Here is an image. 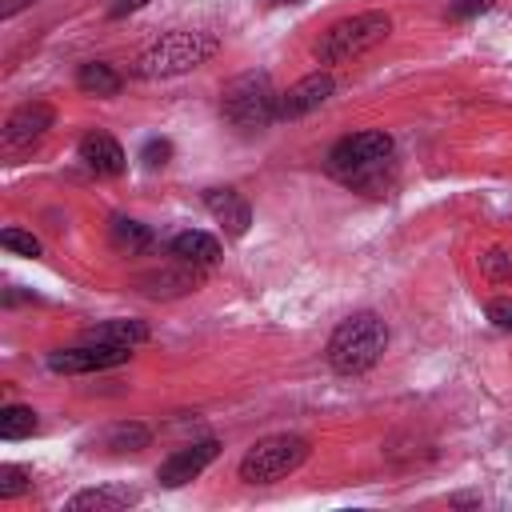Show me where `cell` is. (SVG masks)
<instances>
[{
    "label": "cell",
    "mask_w": 512,
    "mask_h": 512,
    "mask_svg": "<svg viewBox=\"0 0 512 512\" xmlns=\"http://www.w3.org/2000/svg\"><path fill=\"white\" fill-rule=\"evenodd\" d=\"M204 208L212 212V220L224 228V236H232V240H240L244 232H248V224H252V208H248V200L236 192V188H208L204 192Z\"/></svg>",
    "instance_id": "7c38bea8"
},
{
    "label": "cell",
    "mask_w": 512,
    "mask_h": 512,
    "mask_svg": "<svg viewBox=\"0 0 512 512\" xmlns=\"http://www.w3.org/2000/svg\"><path fill=\"white\" fill-rule=\"evenodd\" d=\"M220 52V40L212 32H188V28H176V32H164L160 40H152L140 56H136V76L140 80H168V76H184L200 64H208L212 56Z\"/></svg>",
    "instance_id": "3957f363"
},
{
    "label": "cell",
    "mask_w": 512,
    "mask_h": 512,
    "mask_svg": "<svg viewBox=\"0 0 512 512\" xmlns=\"http://www.w3.org/2000/svg\"><path fill=\"white\" fill-rule=\"evenodd\" d=\"M384 348H388V324L376 312H352L332 328L324 360L340 376H360L384 356Z\"/></svg>",
    "instance_id": "7a4b0ae2"
},
{
    "label": "cell",
    "mask_w": 512,
    "mask_h": 512,
    "mask_svg": "<svg viewBox=\"0 0 512 512\" xmlns=\"http://www.w3.org/2000/svg\"><path fill=\"white\" fill-rule=\"evenodd\" d=\"M112 248L120 256H140V252L152 248V228L132 220V216H116L112 220Z\"/></svg>",
    "instance_id": "ac0fdd59"
},
{
    "label": "cell",
    "mask_w": 512,
    "mask_h": 512,
    "mask_svg": "<svg viewBox=\"0 0 512 512\" xmlns=\"http://www.w3.org/2000/svg\"><path fill=\"white\" fill-rule=\"evenodd\" d=\"M120 84H124L120 72L112 64H104V60H88V64L76 68V88L88 92V96H116Z\"/></svg>",
    "instance_id": "e0dca14e"
},
{
    "label": "cell",
    "mask_w": 512,
    "mask_h": 512,
    "mask_svg": "<svg viewBox=\"0 0 512 512\" xmlns=\"http://www.w3.org/2000/svg\"><path fill=\"white\" fill-rule=\"evenodd\" d=\"M140 504V492L128 484H100V488H84L68 500V512H124Z\"/></svg>",
    "instance_id": "9a60e30c"
},
{
    "label": "cell",
    "mask_w": 512,
    "mask_h": 512,
    "mask_svg": "<svg viewBox=\"0 0 512 512\" xmlns=\"http://www.w3.org/2000/svg\"><path fill=\"white\" fill-rule=\"evenodd\" d=\"M216 456H220V440L184 444V448H176V452L156 468V480H160V488H184V484L196 480Z\"/></svg>",
    "instance_id": "9c48e42d"
},
{
    "label": "cell",
    "mask_w": 512,
    "mask_h": 512,
    "mask_svg": "<svg viewBox=\"0 0 512 512\" xmlns=\"http://www.w3.org/2000/svg\"><path fill=\"white\" fill-rule=\"evenodd\" d=\"M220 112H224V120L236 132L256 136V132L272 128L280 120V92H276V84H272L268 72H256L252 68V72H240L236 80L224 84Z\"/></svg>",
    "instance_id": "277c9868"
},
{
    "label": "cell",
    "mask_w": 512,
    "mask_h": 512,
    "mask_svg": "<svg viewBox=\"0 0 512 512\" xmlns=\"http://www.w3.org/2000/svg\"><path fill=\"white\" fill-rule=\"evenodd\" d=\"M312 452V440L300 432H276L256 440L244 456H240V480L244 484H276L284 476H292Z\"/></svg>",
    "instance_id": "8992f818"
},
{
    "label": "cell",
    "mask_w": 512,
    "mask_h": 512,
    "mask_svg": "<svg viewBox=\"0 0 512 512\" xmlns=\"http://www.w3.org/2000/svg\"><path fill=\"white\" fill-rule=\"evenodd\" d=\"M488 320L496 324V328H504V332H512V300H488Z\"/></svg>",
    "instance_id": "484cf974"
},
{
    "label": "cell",
    "mask_w": 512,
    "mask_h": 512,
    "mask_svg": "<svg viewBox=\"0 0 512 512\" xmlns=\"http://www.w3.org/2000/svg\"><path fill=\"white\" fill-rule=\"evenodd\" d=\"M196 284H200V272L188 268V264H180V260H172V264H164V268H152V272H140V276H136V288H140L144 296H152V300L184 296V292H192Z\"/></svg>",
    "instance_id": "8fae6325"
},
{
    "label": "cell",
    "mask_w": 512,
    "mask_h": 512,
    "mask_svg": "<svg viewBox=\"0 0 512 512\" xmlns=\"http://www.w3.org/2000/svg\"><path fill=\"white\" fill-rule=\"evenodd\" d=\"M144 4H152V0H108V16L116 20V16H128V12H140Z\"/></svg>",
    "instance_id": "4316f807"
},
{
    "label": "cell",
    "mask_w": 512,
    "mask_h": 512,
    "mask_svg": "<svg viewBox=\"0 0 512 512\" xmlns=\"http://www.w3.org/2000/svg\"><path fill=\"white\" fill-rule=\"evenodd\" d=\"M332 92H336L332 72H308L304 80H296L292 88L280 92V120H300V116L316 112Z\"/></svg>",
    "instance_id": "30bf717a"
},
{
    "label": "cell",
    "mask_w": 512,
    "mask_h": 512,
    "mask_svg": "<svg viewBox=\"0 0 512 512\" xmlns=\"http://www.w3.org/2000/svg\"><path fill=\"white\" fill-rule=\"evenodd\" d=\"M480 268H484L488 280H512V256L504 248H488L480 256Z\"/></svg>",
    "instance_id": "603a6c76"
},
{
    "label": "cell",
    "mask_w": 512,
    "mask_h": 512,
    "mask_svg": "<svg viewBox=\"0 0 512 512\" xmlns=\"http://www.w3.org/2000/svg\"><path fill=\"white\" fill-rule=\"evenodd\" d=\"M168 156H172V144H168V140H148V144L140 148V160H144L148 168H160V164H168Z\"/></svg>",
    "instance_id": "d4e9b609"
},
{
    "label": "cell",
    "mask_w": 512,
    "mask_h": 512,
    "mask_svg": "<svg viewBox=\"0 0 512 512\" xmlns=\"http://www.w3.org/2000/svg\"><path fill=\"white\" fill-rule=\"evenodd\" d=\"M268 4H300V0H268Z\"/></svg>",
    "instance_id": "f1b7e54d"
},
{
    "label": "cell",
    "mask_w": 512,
    "mask_h": 512,
    "mask_svg": "<svg viewBox=\"0 0 512 512\" xmlns=\"http://www.w3.org/2000/svg\"><path fill=\"white\" fill-rule=\"evenodd\" d=\"M392 32V16L380 12V8H368V12H356V16H344L336 24H328L316 40V60L320 64H348L356 56H364L368 48L384 44Z\"/></svg>",
    "instance_id": "5b68a950"
},
{
    "label": "cell",
    "mask_w": 512,
    "mask_h": 512,
    "mask_svg": "<svg viewBox=\"0 0 512 512\" xmlns=\"http://www.w3.org/2000/svg\"><path fill=\"white\" fill-rule=\"evenodd\" d=\"M56 124V112L52 104L44 100H32V104H20L8 120H4V132H0V144L4 152H20V148H32L48 128Z\"/></svg>",
    "instance_id": "ba28073f"
},
{
    "label": "cell",
    "mask_w": 512,
    "mask_h": 512,
    "mask_svg": "<svg viewBox=\"0 0 512 512\" xmlns=\"http://www.w3.org/2000/svg\"><path fill=\"white\" fill-rule=\"evenodd\" d=\"M36 432V412L28 404H4L0 408V436L4 440H24Z\"/></svg>",
    "instance_id": "ffe728a7"
},
{
    "label": "cell",
    "mask_w": 512,
    "mask_h": 512,
    "mask_svg": "<svg viewBox=\"0 0 512 512\" xmlns=\"http://www.w3.org/2000/svg\"><path fill=\"white\" fill-rule=\"evenodd\" d=\"M28 488H32L28 468H20V464H0V500H16V496H24Z\"/></svg>",
    "instance_id": "44dd1931"
},
{
    "label": "cell",
    "mask_w": 512,
    "mask_h": 512,
    "mask_svg": "<svg viewBox=\"0 0 512 512\" xmlns=\"http://www.w3.org/2000/svg\"><path fill=\"white\" fill-rule=\"evenodd\" d=\"M168 256L188 264V268H196V272H208V268L220 264V240L200 232V228H188V232H176L168 240Z\"/></svg>",
    "instance_id": "4fadbf2b"
},
{
    "label": "cell",
    "mask_w": 512,
    "mask_h": 512,
    "mask_svg": "<svg viewBox=\"0 0 512 512\" xmlns=\"http://www.w3.org/2000/svg\"><path fill=\"white\" fill-rule=\"evenodd\" d=\"M148 440H152V432H148V424H136V420H124V424H112L108 428V436H104V444L112 448V452H140V448H148Z\"/></svg>",
    "instance_id": "d6986e66"
},
{
    "label": "cell",
    "mask_w": 512,
    "mask_h": 512,
    "mask_svg": "<svg viewBox=\"0 0 512 512\" xmlns=\"http://www.w3.org/2000/svg\"><path fill=\"white\" fill-rule=\"evenodd\" d=\"M84 340H92V344H112V348H136V344L148 340V324H144V320H104V324L88 328Z\"/></svg>",
    "instance_id": "2e32d148"
},
{
    "label": "cell",
    "mask_w": 512,
    "mask_h": 512,
    "mask_svg": "<svg viewBox=\"0 0 512 512\" xmlns=\"http://www.w3.org/2000/svg\"><path fill=\"white\" fill-rule=\"evenodd\" d=\"M132 356V348H112V344H76V348H56L48 356V368L52 372H64V376H88V372H104V368H116Z\"/></svg>",
    "instance_id": "52a82bcc"
},
{
    "label": "cell",
    "mask_w": 512,
    "mask_h": 512,
    "mask_svg": "<svg viewBox=\"0 0 512 512\" xmlns=\"http://www.w3.org/2000/svg\"><path fill=\"white\" fill-rule=\"evenodd\" d=\"M28 4H32V0H4V4H0V16L8 20V16H16V12H20V8H28Z\"/></svg>",
    "instance_id": "83f0119b"
},
{
    "label": "cell",
    "mask_w": 512,
    "mask_h": 512,
    "mask_svg": "<svg viewBox=\"0 0 512 512\" xmlns=\"http://www.w3.org/2000/svg\"><path fill=\"white\" fill-rule=\"evenodd\" d=\"M80 160H84V168L96 172V176H120V172L128 168V156H124L120 140L108 136V132H88V136L80 140Z\"/></svg>",
    "instance_id": "5bb4252c"
},
{
    "label": "cell",
    "mask_w": 512,
    "mask_h": 512,
    "mask_svg": "<svg viewBox=\"0 0 512 512\" xmlns=\"http://www.w3.org/2000/svg\"><path fill=\"white\" fill-rule=\"evenodd\" d=\"M392 136L380 132V128H368V132H352L344 140L332 144L324 168L332 180L356 188V192H368V196H384L388 184H392Z\"/></svg>",
    "instance_id": "6da1fadb"
},
{
    "label": "cell",
    "mask_w": 512,
    "mask_h": 512,
    "mask_svg": "<svg viewBox=\"0 0 512 512\" xmlns=\"http://www.w3.org/2000/svg\"><path fill=\"white\" fill-rule=\"evenodd\" d=\"M496 0H448V16L452 20H472V16H480V12H488Z\"/></svg>",
    "instance_id": "cb8c5ba5"
},
{
    "label": "cell",
    "mask_w": 512,
    "mask_h": 512,
    "mask_svg": "<svg viewBox=\"0 0 512 512\" xmlns=\"http://www.w3.org/2000/svg\"><path fill=\"white\" fill-rule=\"evenodd\" d=\"M0 244L8 252H16V256H40V240L32 232H24V228H4L0 232Z\"/></svg>",
    "instance_id": "7402d4cb"
}]
</instances>
